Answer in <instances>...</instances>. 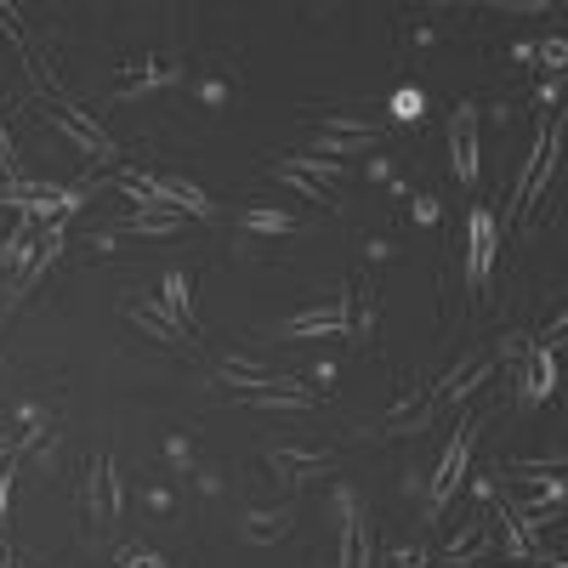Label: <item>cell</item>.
Instances as JSON below:
<instances>
[{"label":"cell","mask_w":568,"mask_h":568,"mask_svg":"<svg viewBox=\"0 0 568 568\" xmlns=\"http://www.w3.org/2000/svg\"><path fill=\"white\" fill-rule=\"evenodd\" d=\"M245 227H251V233H291L296 216H291V211H262V205H256V211H245Z\"/></svg>","instance_id":"cb8c5ba5"},{"label":"cell","mask_w":568,"mask_h":568,"mask_svg":"<svg viewBox=\"0 0 568 568\" xmlns=\"http://www.w3.org/2000/svg\"><path fill=\"white\" fill-rule=\"evenodd\" d=\"M267 460H273V471H278V478H291V484H307V478H318V471H329V466H336V460H329L324 449H273Z\"/></svg>","instance_id":"4fadbf2b"},{"label":"cell","mask_w":568,"mask_h":568,"mask_svg":"<svg viewBox=\"0 0 568 568\" xmlns=\"http://www.w3.org/2000/svg\"><path fill=\"white\" fill-rule=\"evenodd\" d=\"M506 478H517V484H535V489H540V484H557V460H551V466H535V460H511V466H506Z\"/></svg>","instance_id":"d4e9b609"},{"label":"cell","mask_w":568,"mask_h":568,"mask_svg":"<svg viewBox=\"0 0 568 568\" xmlns=\"http://www.w3.org/2000/svg\"><path fill=\"white\" fill-rule=\"evenodd\" d=\"M557 393V364H551V347H535L529 353V382H524V404H546Z\"/></svg>","instance_id":"2e32d148"},{"label":"cell","mask_w":568,"mask_h":568,"mask_svg":"<svg viewBox=\"0 0 568 568\" xmlns=\"http://www.w3.org/2000/svg\"><path fill=\"white\" fill-rule=\"evenodd\" d=\"M52 125H58V131L74 142V149H80L85 160H98V165H109V160L120 154V149H114V136H109L98 120H91V114L69 109V103H58V109H52Z\"/></svg>","instance_id":"8992f818"},{"label":"cell","mask_w":568,"mask_h":568,"mask_svg":"<svg viewBox=\"0 0 568 568\" xmlns=\"http://www.w3.org/2000/svg\"><path fill=\"white\" fill-rule=\"evenodd\" d=\"M449 165H455L460 187L478 182V109H471V103H460L455 120H449Z\"/></svg>","instance_id":"ba28073f"},{"label":"cell","mask_w":568,"mask_h":568,"mask_svg":"<svg viewBox=\"0 0 568 568\" xmlns=\"http://www.w3.org/2000/svg\"><path fill=\"white\" fill-rule=\"evenodd\" d=\"M182 69L171 63V58H142V63H131V74H125V85H120V98H142V91H160V85H171Z\"/></svg>","instance_id":"5bb4252c"},{"label":"cell","mask_w":568,"mask_h":568,"mask_svg":"<svg viewBox=\"0 0 568 568\" xmlns=\"http://www.w3.org/2000/svg\"><path fill=\"white\" fill-rule=\"evenodd\" d=\"M125 227H131V233H149V240H165V233L182 227V211H131Z\"/></svg>","instance_id":"44dd1931"},{"label":"cell","mask_w":568,"mask_h":568,"mask_svg":"<svg viewBox=\"0 0 568 568\" xmlns=\"http://www.w3.org/2000/svg\"><path fill=\"white\" fill-rule=\"evenodd\" d=\"M433 409H438V398H433V393L415 398V404H398V409L382 420V433H387V438H393V433H420V426L433 420Z\"/></svg>","instance_id":"ffe728a7"},{"label":"cell","mask_w":568,"mask_h":568,"mask_svg":"<svg viewBox=\"0 0 568 568\" xmlns=\"http://www.w3.org/2000/svg\"><path fill=\"white\" fill-rule=\"evenodd\" d=\"M251 404H256V409H313V393H307V387H296V382H284V375H278L273 387L251 393Z\"/></svg>","instance_id":"e0dca14e"},{"label":"cell","mask_w":568,"mask_h":568,"mask_svg":"<svg viewBox=\"0 0 568 568\" xmlns=\"http://www.w3.org/2000/svg\"><path fill=\"white\" fill-rule=\"evenodd\" d=\"M0 171H7V176L18 171V149H12V136H7V131H0Z\"/></svg>","instance_id":"f1b7e54d"},{"label":"cell","mask_w":568,"mask_h":568,"mask_svg":"<svg viewBox=\"0 0 568 568\" xmlns=\"http://www.w3.org/2000/svg\"><path fill=\"white\" fill-rule=\"evenodd\" d=\"M284 336H347V296H336L329 307H313V313H296L284 324Z\"/></svg>","instance_id":"30bf717a"},{"label":"cell","mask_w":568,"mask_h":568,"mask_svg":"<svg viewBox=\"0 0 568 568\" xmlns=\"http://www.w3.org/2000/svg\"><path fill=\"white\" fill-rule=\"evenodd\" d=\"M120 471H114V455H98V460H91L85 466V524L91 529H114L120 524Z\"/></svg>","instance_id":"3957f363"},{"label":"cell","mask_w":568,"mask_h":568,"mask_svg":"<svg viewBox=\"0 0 568 568\" xmlns=\"http://www.w3.org/2000/svg\"><path fill=\"white\" fill-rule=\"evenodd\" d=\"M291 506H278V511H251L245 517V540H256V546H267V540H284L291 535Z\"/></svg>","instance_id":"d6986e66"},{"label":"cell","mask_w":568,"mask_h":568,"mask_svg":"<svg viewBox=\"0 0 568 568\" xmlns=\"http://www.w3.org/2000/svg\"><path fill=\"white\" fill-rule=\"evenodd\" d=\"M0 34H7V40L18 45V52H29V40H23V23H18V12L7 7V0H0Z\"/></svg>","instance_id":"4316f807"},{"label":"cell","mask_w":568,"mask_h":568,"mask_svg":"<svg viewBox=\"0 0 568 568\" xmlns=\"http://www.w3.org/2000/svg\"><path fill=\"white\" fill-rule=\"evenodd\" d=\"M125 318H131L149 342H160V347H171V353H194V329H187L165 302H131Z\"/></svg>","instance_id":"5b68a950"},{"label":"cell","mask_w":568,"mask_h":568,"mask_svg":"<svg viewBox=\"0 0 568 568\" xmlns=\"http://www.w3.org/2000/svg\"><path fill=\"white\" fill-rule=\"evenodd\" d=\"M29 245H34V222H18L7 240H0V267H29V256H34Z\"/></svg>","instance_id":"603a6c76"},{"label":"cell","mask_w":568,"mask_h":568,"mask_svg":"<svg viewBox=\"0 0 568 568\" xmlns=\"http://www.w3.org/2000/svg\"><path fill=\"white\" fill-rule=\"evenodd\" d=\"M557 154H562V114H551V125H540L535 136V160L524 171V182H517V200H511V216H529L546 194V182L557 176Z\"/></svg>","instance_id":"6da1fadb"},{"label":"cell","mask_w":568,"mask_h":568,"mask_svg":"<svg viewBox=\"0 0 568 568\" xmlns=\"http://www.w3.org/2000/svg\"><path fill=\"white\" fill-rule=\"evenodd\" d=\"M375 142H382V125H369V120H358V114H329V120L318 125V136H313V154H324V160H353V154L375 149Z\"/></svg>","instance_id":"277c9868"},{"label":"cell","mask_w":568,"mask_h":568,"mask_svg":"<svg viewBox=\"0 0 568 568\" xmlns=\"http://www.w3.org/2000/svg\"><path fill=\"white\" fill-rule=\"evenodd\" d=\"M489 551H495V529H489V517H478V524H466L449 540V568H471V562H484Z\"/></svg>","instance_id":"7c38bea8"},{"label":"cell","mask_w":568,"mask_h":568,"mask_svg":"<svg viewBox=\"0 0 568 568\" xmlns=\"http://www.w3.org/2000/svg\"><path fill=\"white\" fill-rule=\"evenodd\" d=\"M495 251H500V227L489 211H471L466 216V284L471 291H484V278L495 267Z\"/></svg>","instance_id":"52a82bcc"},{"label":"cell","mask_w":568,"mask_h":568,"mask_svg":"<svg viewBox=\"0 0 568 568\" xmlns=\"http://www.w3.org/2000/svg\"><path fill=\"white\" fill-rule=\"evenodd\" d=\"M0 568H23V562H18L12 551H0Z\"/></svg>","instance_id":"f546056e"},{"label":"cell","mask_w":568,"mask_h":568,"mask_svg":"<svg viewBox=\"0 0 568 568\" xmlns=\"http://www.w3.org/2000/svg\"><path fill=\"white\" fill-rule=\"evenodd\" d=\"M342 568H369V529L353 495H342Z\"/></svg>","instance_id":"8fae6325"},{"label":"cell","mask_w":568,"mask_h":568,"mask_svg":"<svg viewBox=\"0 0 568 568\" xmlns=\"http://www.w3.org/2000/svg\"><path fill=\"white\" fill-rule=\"evenodd\" d=\"M273 176H278L284 187H296V194H302V200H313V205H336V187H324L302 160H278V165H273Z\"/></svg>","instance_id":"9a60e30c"},{"label":"cell","mask_w":568,"mask_h":568,"mask_svg":"<svg viewBox=\"0 0 568 568\" xmlns=\"http://www.w3.org/2000/svg\"><path fill=\"white\" fill-rule=\"evenodd\" d=\"M12 478H18V455L0 460V524H7V511H12Z\"/></svg>","instance_id":"484cf974"},{"label":"cell","mask_w":568,"mask_h":568,"mask_svg":"<svg viewBox=\"0 0 568 568\" xmlns=\"http://www.w3.org/2000/svg\"><path fill=\"white\" fill-rule=\"evenodd\" d=\"M222 382H227V387H251V393H262V387L278 382V375H273L267 364H256V358H222Z\"/></svg>","instance_id":"ac0fdd59"},{"label":"cell","mask_w":568,"mask_h":568,"mask_svg":"<svg viewBox=\"0 0 568 568\" xmlns=\"http://www.w3.org/2000/svg\"><path fill=\"white\" fill-rule=\"evenodd\" d=\"M489 369H495V353H471L460 369H449L444 375V382H438V404H460V398H471V393H478L484 382H489Z\"/></svg>","instance_id":"9c48e42d"},{"label":"cell","mask_w":568,"mask_h":568,"mask_svg":"<svg viewBox=\"0 0 568 568\" xmlns=\"http://www.w3.org/2000/svg\"><path fill=\"white\" fill-rule=\"evenodd\" d=\"M160 302H165V307H171V313H176L187 329H194V302H187V273H176V267L165 273V284H160Z\"/></svg>","instance_id":"7402d4cb"},{"label":"cell","mask_w":568,"mask_h":568,"mask_svg":"<svg viewBox=\"0 0 568 568\" xmlns=\"http://www.w3.org/2000/svg\"><path fill=\"white\" fill-rule=\"evenodd\" d=\"M120 568H165L160 551H120Z\"/></svg>","instance_id":"83f0119b"},{"label":"cell","mask_w":568,"mask_h":568,"mask_svg":"<svg viewBox=\"0 0 568 568\" xmlns=\"http://www.w3.org/2000/svg\"><path fill=\"white\" fill-rule=\"evenodd\" d=\"M471 449H478V415H466L460 426H455V444L444 449V460H438V478H433V495H426V506H433V517L455 500V489H460V478H466V466H471Z\"/></svg>","instance_id":"7a4b0ae2"}]
</instances>
